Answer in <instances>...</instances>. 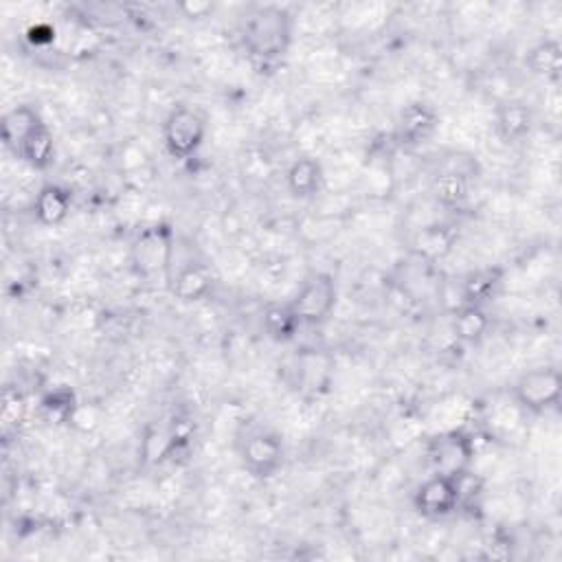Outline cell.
Instances as JSON below:
<instances>
[{"label":"cell","instance_id":"obj_2","mask_svg":"<svg viewBox=\"0 0 562 562\" xmlns=\"http://www.w3.org/2000/svg\"><path fill=\"white\" fill-rule=\"evenodd\" d=\"M206 132H209V121L204 112L189 103H178L169 108V112L160 123L162 147L167 156L178 162L193 158L202 149L206 140Z\"/></svg>","mask_w":562,"mask_h":562},{"label":"cell","instance_id":"obj_24","mask_svg":"<svg viewBox=\"0 0 562 562\" xmlns=\"http://www.w3.org/2000/svg\"><path fill=\"white\" fill-rule=\"evenodd\" d=\"M182 11H187V15L189 18H202L206 11H213V4H209V2H200V4H182L180 7Z\"/></svg>","mask_w":562,"mask_h":562},{"label":"cell","instance_id":"obj_17","mask_svg":"<svg viewBox=\"0 0 562 562\" xmlns=\"http://www.w3.org/2000/svg\"><path fill=\"white\" fill-rule=\"evenodd\" d=\"M470 171L463 167H443L430 182V193L443 209H459L470 195Z\"/></svg>","mask_w":562,"mask_h":562},{"label":"cell","instance_id":"obj_18","mask_svg":"<svg viewBox=\"0 0 562 562\" xmlns=\"http://www.w3.org/2000/svg\"><path fill=\"white\" fill-rule=\"evenodd\" d=\"M55 154H57V145H55V136L53 130L48 127L46 121H42L18 147L15 158L22 160L26 167H31L33 171H46L50 169V165L55 162Z\"/></svg>","mask_w":562,"mask_h":562},{"label":"cell","instance_id":"obj_15","mask_svg":"<svg viewBox=\"0 0 562 562\" xmlns=\"http://www.w3.org/2000/svg\"><path fill=\"white\" fill-rule=\"evenodd\" d=\"M31 211L40 226H59L72 211V191L59 182H44L33 198Z\"/></svg>","mask_w":562,"mask_h":562},{"label":"cell","instance_id":"obj_4","mask_svg":"<svg viewBox=\"0 0 562 562\" xmlns=\"http://www.w3.org/2000/svg\"><path fill=\"white\" fill-rule=\"evenodd\" d=\"M514 404L527 415H544L560 404L562 373L555 364H538L522 371L509 386Z\"/></svg>","mask_w":562,"mask_h":562},{"label":"cell","instance_id":"obj_16","mask_svg":"<svg viewBox=\"0 0 562 562\" xmlns=\"http://www.w3.org/2000/svg\"><path fill=\"white\" fill-rule=\"evenodd\" d=\"M490 327H492V318L487 314V307L483 305L459 303L450 318V331L454 340L465 347L481 345L490 334Z\"/></svg>","mask_w":562,"mask_h":562},{"label":"cell","instance_id":"obj_14","mask_svg":"<svg viewBox=\"0 0 562 562\" xmlns=\"http://www.w3.org/2000/svg\"><path fill=\"white\" fill-rule=\"evenodd\" d=\"M505 285V268L479 266L468 270L459 281V303L487 307Z\"/></svg>","mask_w":562,"mask_h":562},{"label":"cell","instance_id":"obj_5","mask_svg":"<svg viewBox=\"0 0 562 562\" xmlns=\"http://www.w3.org/2000/svg\"><path fill=\"white\" fill-rule=\"evenodd\" d=\"M303 327H323L338 305V283L331 272L314 270L288 299Z\"/></svg>","mask_w":562,"mask_h":562},{"label":"cell","instance_id":"obj_22","mask_svg":"<svg viewBox=\"0 0 562 562\" xmlns=\"http://www.w3.org/2000/svg\"><path fill=\"white\" fill-rule=\"evenodd\" d=\"M261 327H263L266 336L279 345L292 342L296 338V334L303 329L301 321L296 318V314L288 301L266 305V310L261 314Z\"/></svg>","mask_w":562,"mask_h":562},{"label":"cell","instance_id":"obj_13","mask_svg":"<svg viewBox=\"0 0 562 562\" xmlns=\"http://www.w3.org/2000/svg\"><path fill=\"white\" fill-rule=\"evenodd\" d=\"M215 277L204 261H187L176 268L169 277V292L180 303H200L213 292Z\"/></svg>","mask_w":562,"mask_h":562},{"label":"cell","instance_id":"obj_23","mask_svg":"<svg viewBox=\"0 0 562 562\" xmlns=\"http://www.w3.org/2000/svg\"><path fill=\"white\" fill-rule=\"evenodd\" d=\"M40 411L55 424H68L79 411L77 393L68 384H57L40 397Z\"/></svg>","mask_w":562,"mask_h":562},{"label":"cell","instance_id":"obj_3","mask_svg":"<svg viewBox=\"0 0 562 562\" xmlns=\"http://www.w3.org/2000/svg\"><path fill=\"white\" fill-rule=\"evenodd\" d=\"M235 452L241 470L255 481L274 479L285 463V446L281 435L263 426L244 430L237 437Z\"/></svg>","mask_w":562,"mask_h":562},{"label":"cell","instance_id":"obj_20","mask_svg":"<svg viewBox=\"0 0 562 562\" xmlns=\"http://www.w3.org/2000/svg\"><path fill=\"white\" fill-rule=\"evenodd\" d=\"M459 239V233L452 224L446 222H435L428 226H422L415 237H413V250L428 261L443 259L446 255L452 252L454 244Z\"/></svg>","mask_w":562,"mask_h":562},{"label":"cell","instance_id":"obj_9","mask_svg":"<svg viewBox=\"0 0 562 562\" xmlns=\"http://www.w3.org/2000/svg\"><path fill=\"white\" fill-rule=\"evenodd\" d=\"M334 362L325 351L301 349L290 364V384L303 395H321L329 389Z\"/></svg>","mask_w":562,"mask_h":562},{"label":"cell","instance_id":"obj_10","mask_svg":"<svg viewBox=\"0 0 562 562\" xmlns=\"http://www.w3.org/2000/svg\"><path fill=\"white\" fill-rule=\"evenodd\" d=\"M439 127V112L430 101H408L395 121V140L404 147H419L428 143Z\"/></svg>","mask_w":562,"mask_h":562},{"label":"cell","instance_id":"obj_6","mask_svg":"<svg viewBox=\"0 0 562 562\" xmlns=\"http://www.w3.org/2000/svg\"><path fill=\"white\" fill-rule=\"evenodd\" d=\"M476 446L472 435L463 428H450L432 435L426 441V461L432 472L441 474H461L474 468Z\"/></svg>","mask_w":562,"mask_h":562},{"label":"cell","instance_id":"obj_1","mask_svg":"<svg viewBox=\"0 0 562 562\" xmlns=\"http://www.w3.org/2000/svg\"><path fill=\"white\" fill-rule=\"evenodd\" d=\"M294 40V18L281 4H255L239 22V44L259 66L281 61Z\"/></svg>","mask_w":562,"mask_h":562},{"label":"cell","instance_id":"obj_8","mask_svg":"<svg viewBox=\"0 0 562 562\" xmlns=\"http://www.w3.org/2000/svg\"><path fill=\"white\" fill-rule=\"evenodd\" d=\"M171 252H173V235L162 224L140 228L132 244V261L136 272L143 277L167 272L171 266Z\"/></svg>","mask_w":562,"mask_h":562},{"label":"cell","instance_id":"obj_19","mask_svg":"<svg viewBox=\"0 0 562 562\" xmlns=\"http://www.w3.org/2000/svg\"><path fill=\"white\" fill-rule=\"evenodd\" d=\"M44 119L40 116V112L29 105V103H20L13 105L11 110H7L2 114L0 121V140L4 145L7 151H11L15 156L18 147L22 145V140L42 123Z\"/></svg>","mask_w":562,"mask_h":562},{"label":"cell","instance_id":"obj_12","mask_svg":"<svg viewBox=\"0 0 562 562\" xmlns=\"http://www.w3.org/2000/svg\"><path fill=\"white\" fill-rule=\"evenodd\" d=\"M283 184H285V191L290 193V198H294L299 202H310L325 187V167L316 156L301 154L288 165Z\"/></svg>","mask_w":562,"mask_h":562},{"label":"cell","instance_id":"obj_21","mask_svg":"<svg viewBox=\"0 0 562 562\" xmlns=\"http://www.w3.org/2000/svg\"><path fill=\"white\" fill-rule=\"evenodd\" d=\"M525 68L536 75L542 77L544 81H558L560 72H562V46L558 40L553 37H544L540 42H536L533 46L527 48L525 57H522Z\"/></svg>","mask_w":562,"mask_h":562},{"label":"cell","instance_id":"obj_7","mask_svg":"<svg viewBox=\"0 0 562 562\" xmlns=\"http://www.w3.org/2000/svg\"><path fill=\"white\" fill-rule=\"evenodd\" d=\"M413 509L426 520H443L461 512L459 481L452 474L430 472L422 479L411 494Z\"/></svg>","mask_w":562,"mask_h":562},{"label":"cell","instance_id":"obj_11","mask_svg":"<svg viewBox=\"0 0 562 562\" xmlns=\"http://www.w3.org/2000/svg\"><path fill=\"white\" fill-rule=\"evenodd\" d=\"M492 121H494V134L501 138L503 145L525 143L536 127L533 110L520 99H505L496 103Z\"/></svg>","mask_w":562,"mask_h":562}]
</instances>
